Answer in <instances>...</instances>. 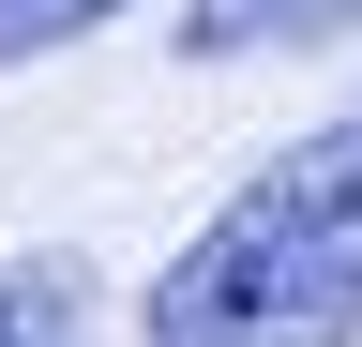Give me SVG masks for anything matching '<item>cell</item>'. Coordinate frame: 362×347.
Listing matches in <instances>:
<instances>
[{
  "label": "cell",
  "mask_w": 362,
  "mask_h": 347,
  "mask_svg": "<svg viewBox=\"0 0 362 347\" xmlns=\"http://www.w3.org/2000/svg\"><path fill=\"white\" fill-rule=\"evenodd\" d=\"M136 0H0V76H30V61H61L90 46V30H121Z\"/></svg>",
  "instance_id": "cell-4"
},
{
  "label": "cell",
  "mask_w": 362,
  "mask_h": 347,
  "mask_svg": "<svg viewBox=\"0 0 362 347\" xmlns=\"http://www.w3.org/2000/svg\"><path fill=\"white\" fill-rule=\"evenodd\" d=\"M90 257L45 242V257H0V347H90Z\"/></svg>",
  "instance_id": "cell-2"
},
{
  "label": "cell",
  "mask_w": 362,
  "mask_h": 347,
  "mask_svg": "<svg viewBox=\"0 0 362 347\" xmlns=\"http://www.w3.org/2000/svg\"><path fill=\"white\" fill-rule=\"evenodd\" d=\"M151 347H362V121L272 151L151 272Z\"/></svg>",
  "instance_id": "cell-1"
},
{
  "label": "cell",
  "mask_w": 362,
  "mask_h": 347,
  "mask_svg": "<svg viewBox=\"0 0 362 347\" xmlns=\"http://www.w3.org/2000/svg\"><path fill=\"white\" fill-rule=\"evenodd\" d=\"M332 30H362V0H197L181 46H197V61H242V46H332Z\"/></svg>",
  "instance_id": "cell-3"
}]
</instances>
